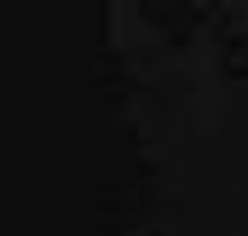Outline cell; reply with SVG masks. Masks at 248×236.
<instances>
[]
</instances>
